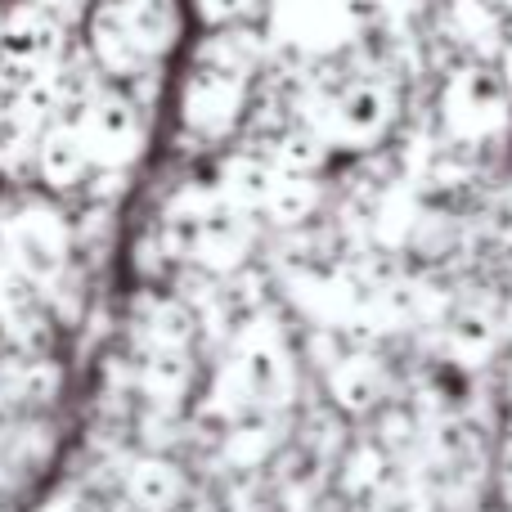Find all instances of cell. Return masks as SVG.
<instances>
[{"mask_svg": "<svg viewBox=\"0 0 512 512\" xmlns=\"http://www.w3.org/2000/svg\"><path fill=\"white\" fill-rule=\"evenodd\" d=\"M256 72H261V41L239 23L216 27L194 50V63L180 86V117L189 131H198L203 140L230 135L248 108Z\"/></svg>", "mask_w": 512, "mask_h": 512, "instance_id": "6da1fadb", "label": "cell"}, {"mask_svg": "<svg viewBox=\"0 0 512 512\" xmlns=\"http://www.w3.org/2000/svg\"><path fill=\"white\" fill-rule=\"evenodd\" d=\"M176 0H95L86 9L90 59L108 77H135L176 45Z\"/></svg>", "mask_w": 512, "mask_h": 512, "instance_id": "7a4b0ae2", "label": "cell"}, {"mask_svg": "<svg viewBox=\"0 0 512 512\" xmlns=\"http://www.w3.org/2000/svg\"><path fill=\"white\" fill-rule=\"evenodd\" d=\"M297 391V364H292L283 337L274 333L265 319H252L239 337H234V355L221 373H216V414L225 418H248V414H274L283 409Z\"/></svg>", "mask_w": 512, "mask_h": 512, "instance_id": "3957f363", "label": "cell"}, {"mask_svg": "<svg viewBox=\"0 0 512 512\" xmlns=\"http://www.w3.org/2000/svg\"><path fill=\"white\" fill-rule=\"evenodd\" d=\"M396 86L373 72H351L328 86H315L306 95L301 122L328 140V149H373L387 140L396 122Z\"/></svg>", "mask_w": 512, "mask_h": 512, "instance_id": "277c9868", "label": "cell"}, {"mask_svg": "<svg viewBox=\"0 0 512 512\" xmlns=\"http://www.w3.org/2000/svg\"><path fill=\"white\" fill-rule=\"evenodd\" d=\"M441 126L450 144L477 149L512 126V86L495 63H463L441 86Z\"/></svg>", "mask_w": 512, "mask_h": 512, "instance_id": "5b68a950", "label": "cell"}, {"mask_svg": "<svg viewBox=\"0 0 512 512\" xmlns=\"http://www.w3.org/2000/svg\"><path fill=\"white\" fill-rule=\"evenodd\" d=\"M63 63H68L63 18L32 0L0 14V90H27L36 81H50L63 72Z\"/></svg>", "mask_w": 512, "mask_h": 512, "instance_id": "8992f818", "label": "cell"}, {"mask_svg": "<svg viewBox=\"0 0 512 512\" xmlns=\"http://www.w3.org/2000/svg\"><path fill=\"white\" fill-rule=\"evenodd\" d=\"M0 256L14 270H23L36 288H50L68 274L72 261V230L54 207L45 203H23L0 221Z\"/></svg>", "mask_w": 512, "mask_h": 512, "instance_id": "52a82bcc", "label": "cell"}, {"mask_svg": "<svg viewBox=\"0 0 512 512\" xmlns=\"http://www.w3.org/2000/svg\"><path fill=\"white\" fill-rule=\"evenodd\" d=\"M95 171H122L144 153V113L117 90H95L68 108Z\"/></svg>", "mask_w": 512, "mask_h": 512, "instance_id": "ba28073f", "label": "cell"}, {"mask_svg": "<svg viewBox=\"0 0 512 512\" xmlns=\"http://www.w3.org/2000/svg\"><path fill=\"white\" fill-rule=\"evenodd\" d=\"M369 0H270V32L288 50L337 54L364 27Z\"/></svg>", "mask_w": 512, "mask_h": 512, "instance_id": "9c48e42d", "label": "cell"}, {"mask_svg": "<svg viewBox=\"0 0 512 512\" xmlns=\"http://www.w3.org/2000/svg\"><path fill=\"white\" fill-rule=\"evenodd\" d=\"M36 176L50 189H77L86 176H95V162H90L72 117H59V122L45 131L41 149H36Z\"/></svg>", "mask_w": 512, "mask_h": 512, "instance_id": "30bf717a", "label": "cell"}, {"mask_svg": "<svg viewBox=\"0 0 512 512\" xmlns=\"http://www.w3.org/2000/svg\"><path fill=\"white\" fill-rule=\"evenodd\" d=\"M63 387V373L54 360L45 355H32L23 351L18 360H0V396L9 405H23V409H36V405H50Z\"/></svg>", "mask_w": 512, "mask_h": 512, "instance_id": "8fae6325", "label": "cell"}, {"mask_svg": "<svg viewBox=\"0 0 512 512\" xmlns=\"http://www.w3.org/2000/svg\"><path fill=\"white\" fill-rule=\"evenodd\" d=\"M185 495V477L167 459H135L126 472V499L135 512H171Z\"/></svg>", "mask_w": 512, "mask_h": 512, "instance_id": "7c38bea8", "label": "cell"}, {"mask_svg": "<svg viewBox=\"0 0 512 512\" xmlns=\"http://www.w3.org/2000/svg\"><path fill=\"white\" fill-rule=\"evenodd\" d=\"M382 364L373 360V355L364 351H346L333 360V369H328V387H333L337 405L355 409V414H364V409H373L382 400Z\"/></svg>", "mask_w": 512, "mask_h": 512, "instance_id": "4fadbf2b", "label": "cell"}, {"mask_svg": "<svg viewBox=\"0 0 512 512\" xmlns=\"http://www.w3.org/2000/svg\"><path fill=\"white\" fill-rule=\"evenodd\" d=\"M445 346H450L454 364H463V369H481V364L495 355L499 346V324L490 310H459V315L450 319V328H445Z\"/></svg>", "mask_w": 512, "mask_h": 512, "instance_id": "5bb4252c", "label": "cell"}, {"mask_svg": "<svg viewBox=\"0 0 512 512\" xmlns=\"http://www.w3.org/2000/svg\"><path fill=\"white\" fill-rule=\"evenodd\" d=\"M194 382V364H189V351H149L140 369V387L153 405H180Z\"/></svg>", "mask_w": 512, "mask_h": 512, "instance_id": "9a60e30c", "label": "cell"}, {"mask_svg": "<svg viewBox=\"0 0 512 512\" xmlns=\"http://www.w3.org/2000/svg\"><path fill=\"white\" fill-rule=\"evenodd\" d=\"M319 203L315 176H292V171H279V185H274L270 203H265L261 216H270L274 225H301Z\"/></svg>", "mask_w": 512, "mask_h": 512, "instance_id": "2e32d148", "label": "cell"}, {"mask_svg": "<svg viewBox=\"0 0 512 512\" xmlns=\"http://www.w3.org/2000/svg\"><path fill=\"white\" fill-rule=\"evenodd\" d=\"M369 512H432V499L418 481L405 477H387L378 490H373V508Z\"/></svg>", "mask_w": 512, "mask_h": 512, "instance_id": "e0dca14e", "label": "cell"}, {"mask_svg": "<svg viewBox=\"0 0 512 512\" xmlns=\"http://www.w3.org/2000/svg\"><path fill=\"white\" fill-rule=\"evenodd\" d=\"M198 14H203V23L212 27H234L243 14L256 5V0H194Z\"/></svg>", "mask_w": 512, "mask_h": 512, "instance_id": "ac0fdd59", "label": "cell"}, {"mask_svg": "<svg viewBox=\"0 0 512 512\" xmlns=\"http://www.w3.org/2000/svg\"><path fill=\"white\" fill-rule=\"evenodd\" d=\"M32 5H41V9H50L54 18H63V23H68V18H77L81 9H86V0H32Z\"/></svg>", "mask_w": 512, "mask_h": 512, "instance_id": "d6986e66", "label": "cell"}, {"mask_svg": "<svg viewBox=\"0 0 512 512\" xmlns=\"http://www.w3.org/2000/svg\"><path fill=\"white\" fill-rule=\"evenodd\" d=\"M9 436H14V405H9V400L0 396V459H5Z\"/></svg>", "mask_w": 512, "mask_h": 512, "instance_id": "ffe728a7", "label": "cell"}, {"mask_svg": "<svg viewBox=\"0 0 512 512\" xmlns=\"http://www.w3.org/2000/svg\"><path fill=\"white\" fill-rule=\"evenodd\" d=\"M499 495H504V508L512 512V445L504 450V468H499Z\"/></svg>", "mask_w": 512, "mask_h": 512, "instance_id": "44dd1931", "label": "cell"}, {"mask_svg": "<svg viewBox=\"0 0 512 512\" xmlns=\"http://www.w3.org/2000/svg\"><path fill=\"white\" fill-rule=\"evenodd\" d=\"M499 59H504L499 68H504V77H508V86H512V32L504 36V50H499Z\"/></svg>", "mask_w": 512, "mask_h": 512, "instance_id": "7402d4cb", "label": "cell"}, {"mask_svg": "<svg viewBox=\"0 0 512 512\" xmlns=\"http://www.w3.org/2000/svg\"><path fill=\"white\" fill-rule=\"evenodd\" d=\"M508 396H512V369H508Z\"/></svg>", "mask_w": 512, "mask_h": 512, "instance_id": "603a6c76", "label": "cell"}]
</instances>
